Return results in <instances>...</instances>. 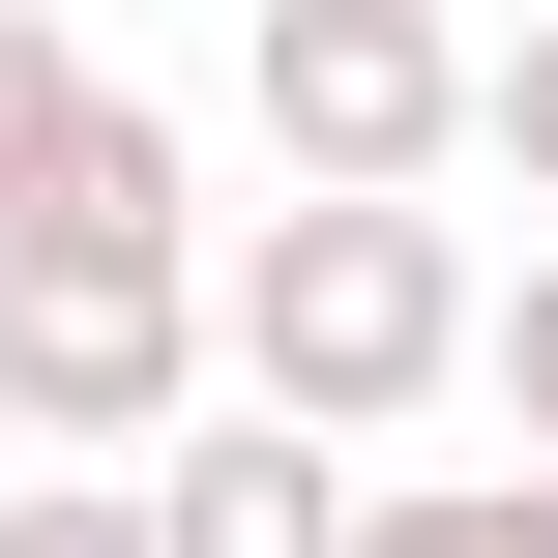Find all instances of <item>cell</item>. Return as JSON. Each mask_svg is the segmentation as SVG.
<instances>
[{"label": "cell", "instance_id": "9c48e42d", "mask_svg": "<svg viewBox=\"0 0 558 558\" xmlns=\"http://www.w3.org/2000/svg\"><path fill=\"white\" fill-rule=\"evenodd\" d=\"M530 177H558V59H530Z\"/></svg>", "mask_w": 558, "mask_h": 558}, {"label": "cell", "instance_id": "8992f818", "mask_svg": "<svg viewBox=\"0 0 558 558\" xmlns=\"http://www.w3.org/2000/svg\"><path fill=\"white\" fill-rule=\"evenodd\" d=\"M383 558H558V500H412Z\"/></svg>", "mask_w": 558, "mask_h": 558}, {"label": "cell", "instance_id": "ba28073f", "mask_svg": "<svg viewBox=\"0 0 558 558\" xmlns=\"http://www.w3.org/2000/svg\"><path fill=\"white\" fill-rule=\"evenodd\" d=\"M530 412H558V294H530Z\"/></svg>", "mask_w": 558, "mask_h": 558}, {"label": "cell", "instance_id": "52a82bcc", "mask_svg": "<svg viewBox=\"0 0 558 558\" xmlns=\"http://www.w3.org/2000/svg\"><path fill=\"white\" fill-rule=\"evenodd\" d=\"M0 558H147V530H88V500H29V530H0Z\"/></svg>", "mask_w": 558, "mask_h": 558}, {"label": "cell", "instance_id": "7a4b0ae2", "mask_svg": "<svg viewBox=\"0 0 558 558\" xmlns=\"http://www.w3.org/2000/svg\"><path fill=\"white\" fill-rule=\"evenodd\" d=\"M0 383H29L59 441H118V412L177 383V294H147L118 206H29V235H0Z\"/></svg>", "mask_w": 558, "mask_h": 558}, {"label": "cell", "instance_id": "3957f363", "mask_svg": "<svg viewBox=\"0 0 558 558\" xmlns=\"http://www.w3.org/2000/svg\"><path fill=\"white\" fill-rule=\"evenodd\" d=\"M265 88H294L324 177H412V147H441V29H412V0H265Z\"/></svg>", "mask_w": 558, "mask_h": 558}, {"label": "cell", "instance_id": "5b68a950", "mask_svg": "<svg viewBox=\"0 0 558 558\" xmlns=\"http://www.w3.org/2000/svg\"><path fill=\"white\" fill-rule=\"evenodd\" d=\"M177 558H324V471H294V441H206V471H177Z\"/></svg>", "mask_w": 558, "mask_h": 558}, {"label": "cell", "instance_id": "277c9868", "mask_svg": "<svg viewBox=\"0 0 558 558\" xmlns=\"http://www.w3.org/2000/svg\"><path fill=\"white\" fill-rule=\"evenodd\" d=\"M0 206H118V235H147V118H118L88 59H29V29H0Z\"/></svg>", "mask_w": 558, "mask_h": 558}, {"label": "cell", "instance_id": "6da1fadb", "mask_svg": "<svg viewBox=\"0 0 558 558\" xmlns=\"http://www.w3.org/2000/svg\"><path fill=\"white\" fill-rule=\"evenodd\" d=\"M412 353H441V235H412L383 177L294 206V235H265V383H294V412H383Z\"/></svg>", "mask_w": 558, "mask_h": 558}]
</instances>
